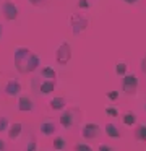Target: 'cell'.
I'll use <instances>...</instances> for the list:
<instances>
[{
  "instance_id": "obj_3",
  "label": "cell",
  "mask_w": 146,
  "mask_h": 151,
  "mask_svg": "<svg viewBox=\"0 0 146 151\" xmlns=\"http://www.w3.org/2000/svg\"><path fill=\"white\" fill-rule=\"evenodd\" d=\"M81 117V111L78 107H68V109H63V112L60 114L58 117V122L60 125L65 128V130H70L76 125V122L80 120Z\"/></svg>"
},
{
  "instance_id": "obj_22",
  "label": "cell",
  "mask_w": 146,
  "mask_h": 151,
  "mask_svg": "<svg viewBox=\"0 0 146 151\" xmlns=\"http://www.w3.org/2000/svg\"><path fill=\"white\" fill-rule=\"evenodd\" d=\"M73 150L75 151H93V148H91L89 145H86V143H76Z\"/></svg>"
},
{
  "instance_id": "obj_21",
  "label": "cell",
  "mask_w": 146,
  "mask_h": 151,
  "mask_svg": "<svg viewBox=\"0 0 146 151\" xmlns=\"http://www.w3.org/2000/svg\"><path fill=\"white\" fill-rule=\"evenodd\" d=\"M8 128H10L8 117H6V115H0V133H2V132H8Z\"/></svg>"
},
{
  "instance_id": "obj_10",
  "label": "cell",
  "mask_w": 146,
  "mask_h": 151,
  "mask_svg": "<svg viewBox=\"0 0 146 151\" xmlns=\"http://www.w3.org/2000/svg\"><path fill=\"white\" fill-rule=\"evenodd\" d=\"M16 107H18V111L19 112H32L34 111V101H32L29 96H21L19 94L18 96V102H16Z\"/></svg>"
},
{
  "instance_id": "obj_4",
  "label": "cell",
  "mask_w": 146,
  "mask_h": 151,
  "mask_svg": "<svg viewBox=\"0 0 146 151\" xmlns=\"http://www.w3.org/2000/svg\"><path fill=\"white\" fill-rule=\"evenodd\" d=\"M138 76L135 73H127L125 76H122V91L127 96H133L136 94V89H138Z\"/></svg>"
},
{
  "instance_id": "obj_11",
  "label": "cell",
  "mask_w": 146,
  "mask_h": 151,
  "mask_svg": "<svg viewBox=\"0 0 146 151\" xmlns=\"http://www.w3.org/2000/svg\"><path fill=\"white\" fill-rule=\"evenodd\" d=\"M55 130H57V127H55V124L52 120H44V122L39 124V132H41L42 135H45V137L54 135Z\"/></svg>"
},
{
  "instance_id": "obj_27",
  "label": "cell",
  "mask_w": 146,
  "mask_h": 151,
  "mask_svg": "<svg viewBox=\"0 0 146 151\" xmlns=\"http://www.w3.org/2000/svg\"><path fill=\"white\" fill-rule=\"evenodd\" d=\"M28 2L32 7H41V5H44V0H28Z\"/></svg>"
},
{
  "instance_id": "obj_1",
  "label": "cell",
  "mask_w": 146,
  "mask_h": 151,
  "mask_svg": "<svg viewBox=\"0 0 146 151\" xmlns=\"http://www.w3.org/2000/svg\"><path fill=\"white\" fill-rule=\"evenodd\" d=\"M32 50L29 47L24 46H18L13 50V62H15V67L19 73H29V60H31Z\"/></svg>"
},
{
  "instance_id": "obj_26",
  "label": "cell",
  "mask_w": 146,
  "mask_h": 151,
  "mask_svg": "<svg viewBox=\"0 0 146 151\" xmlns=\"http://www.w3.org/2000/svg\"><path fill=\"white\" fill-rule=\"evenodd\" d=\"M97 151H114V148L110 146V145H106V143H102V145H99V148H97Z\"/></svg>"
},
{
  "instance_id": "obj_17",
  "label": "cell",
  "mask_w": 146,
  "mask_h": 151,
  "mask_svg": "<svg viewBox=\"0 0 146 151\" xmlns=\"http://www.w3.org/2000/svg\"><path fill=\"white\" fill-rule=\"evenodd\" d=\"M133 133H135V140H138V141H146V124L136 125L135 130H133Z\"/></svg>"
},
{
  "instance_id": "obj_24",
  "label": "cell",
  "mask_w": 146,
  "mask_h": 151,
  "mask_svg": "<svg viewBox=\"0 0 146 151\" xmlns=\"http://www.w3.org/2000/svg\"><path fill=\"white\" fill-rule=\"evenodd\" d=\"M104 112H106L107 115H110V117H119V111H117L115 107H106Z\"/></svg>"
},
{
  "instance_id": "obj_25",
  "label": "cell",
  "mask_w": 146,
  "mask_h": 151,
  "mask_svg": "<svg viewBox=\"0 0 146 151\" xmlns=\"http://www.w3.org/2000/svg\"><path fill=\"white\" fill-rule=\"evenodd\" d=\"M76 7L80 8V10H88V8H89V2H88V0H78Z\"/></svg>"
},
{
  "instance_id": "obj_9",
  "label": "cell",
  "mask_w": 146,
  "mask_h": 151,
  "mask_svg": "<svg viewBox=\"0 0 146 151\" xmlns=\"http://www.w3.org/2000/svg\"><path fill=\"white\" fill-rule=\"evenodd\" d=\"M101 135V127L94 122H88L81 127V137L84 140H94V138H99Z\"/></svg>"
},
{
  "instance_id": "obj_29",
  "label": "cell",
  "mask_w": 146,
  "mask_h": 151,
  "mask_svg": "<svg viewBox=\"0 0 146 151\" xmlns=\"http://www.w3.org/2000/svg\"><path fill=\"white\" fill-rule=\"evenodd\" d=\"M141 72L146 73V57H143V60H141Z\"/></svg>"
},
{
  "instance_id": "obj_14",
  "label": "cell",
  "mask_w": 146,
  "mask_h": 151,
  "mask_svg": "<svg viewBox=\"0 0 146 151\" xmlns=\"http://www.w3.org/2000/svg\"><path fill=\"white\" fill-rule=\"evenodd\" d=\"M104 130H106L107 137L114 138V140H119V138H122V132L119 130V127H117L115 124H112V122H109V124H106V127H104Z\"/></svg>"
},
{
  "instance_id": "obj_20",
  "label": "cell",
  "mask_w": 146,
  "mask_h": 151,
  "mask_svg": "<svg viewBox=\"0 0 146 151\" xmlns=\"http://www.w3.org/2000/svg\"><path fill=\"white\" fill-rule=\"evenodd\" d=\"M24 151H37V141H36L34 135H29L28 141L24 145Z\"/></svg>"
},
{
  "instance_id": "obj_18",
  "label": "cell",
  "mask_w": 146,
  "mask_h": 151,
  "mask_svg": "<svg viewBox=\"0 0 146 151\" xmlns=\"http://www.w3.org/2000/svg\"><path fill=\"white\" fill-rule=\"evenodd\" d=\"M52 146H54L55 151H65L67 150V140L63 137H55L54 141H52Z\"/></svg>"
},
{
  "instance_id": "obj_19",
  "label": "cell",
  "mask_w": 146,
  "mask_h": 151,
  "mask_svg": "<svg viewBox=\"0 0 146 151\" xmlns=\"http://www.w3.org/2000/svg\"><path fill=\"white\" fill-rule=\"evenodd\" d=\"M127 70H128V65H127V62H123V60H119V62L115 63V70H114V72H115L117 76H120V78H122V76L127 75Z\"/></svg>"
},
{
  "instance_id": "obj_7",
  "label": "cell",
  "mask_w": 146,
  "mask_h": 151,
  "mask_svg": "<svg viewBox=\"0 0 146 151\" xmlns=\"http://www.w3.org/2000/svg\"><path fill=\"white\" fill-rule=\"evenodd\" d=\"M0 12H2L3 18L8 20V21H15L16 18H18V15H19L18 7H16L13 2H10V0H3L2 7H0Z\"/></svg>"
},
{
  "instance_id": "obj_5",
  "label": "cell",
  "mask_w": 146,
  "mask_h": 151,
  "mask_svg": "<svg viewBox=\"0 0 146 151\" xmlns=\"http://www.w3.org/2000/svg\"><path fill=\"white\" fill-rule=\"evenodd\" d=\"M70 26H71V33L75 36H78L88 28V18L81 13H73L70 18Z\"/></svg>"
},
{
  "instance_id": "obj_32",
  "label": "cell",
  "mask_w": 146,
  "mask_h": 151,
  "mask_svg": "<svg viewBox=\"0 0 146 151\" xmlns=\"http://www.w3.org/2000/svg\"><path fill=\"white\" fill-rule=\"evenodd\" d=\"M145 111H146V102H145Z\"/></svg>"
},
{
  "instance_id": "obj_13",
  "label": "cell",
  "mask_w": 146,
  "mask_h": 151,
  "mask_svg": "<svg viewBox=\"0 0 146 151\" xmlns=\"http://www.w3.org/2000/svg\"><path fill=\"white\" fill-rule=\"evenodd\" d=\"M67 99L62 98V96H57V98H52L50 101H49V107L52 109V111H63L65 107H67Z\"/></svg>"
},
{
  "instance_id": "obj_28",
  "label": "cell",
  "mask_w": 146,
  "mask_h": 151,
  "mask_svg": "<svg viewBox=\"0 0 146 151\" xmlns=\"http://www.w3.org/2000/svg\"><path fill=\"white\" fill-rule=\"evenodd\" d=\"M123 4H127V5H136L140 2V0H122Z\"/></svg>"
},
{
  "instance_id": "obj_12",
  "label": "cell",
  "mask_w": 146,
  "mask_h": 151,
  "mask_svg": "<svg viewBox=\"0 0 146 151\" xmlns=\"http://www.w3.org/2000/svg\"><path fill=\"white\" fill-rule=\"evenodd\" d=\"M6 133H8L10 140H18V138L21 137V133H23V124L21 122H15V124H12Z\"/></svg>"
},
{
  "instance_id": "obj_2",
  "label": "cell",
  "mask_w": 146,
  "mask_h": 151,
  "mask_svg": "<svg viewBox=\"0 0 146 151\" xmlns=\"http://www.w3.org/2000/svg\"><path fill=\"white\" fill-rule=\"evenodd\" d=\"M0 76H2V78H0V91H2L3 94L8 96V98H16V96L21 94L23 86L18 80L10 78V76H3L2 73H0Z\"/></svg>"
},
{
  "instance_id": "obj_15",
  "label": "cell",
  "mask_w": 146,
  "mask_h": 151,
  "mask_svg": "<svg viewBox=\"0 0 146 151\" xmlns=\"http://www.w3.org/2000/svg\"><path fill=\"white\" fill-rule=\"evenodd\" d=\"M39 78H44V80H55V78H57V73H55V70L52 68V67L45 65V67H42V68L39 70Z\"/></svg>"
},
{
  "instance_id": "obj_6",
  "label": "cell",
  "mask_w": 146,
  "mask_h": 151,
  "mask_svg": "<svg viewBox=\"0 0 146 151\" xmlns=\"http://www.w3.org/2000/svg\"><path fill=\"white\" fill-rule=\"evenodd\" d=\"M34 88L36 93L41 96H47L55 89V80H44V78H34Z\"/></svg>"
},
{
  "instance_id": "obj_30",
  "label": "cell",
  "mask_w": 146,
  "mask_h": 151,
  "mask_svg": "<svg viewBox=\"0 0 146 151\" xmlns=\"http://www.w3.org/2000/svg\"><path fill=\"white\" fill-rule=\"evenodd\" d=\"M0 151H6V143L3 140H0Z\"/></svg>"
},
{
  "instance_id": "obj_16",
  "label": "cell",
  "mask_w": 146,
  "mask_h": 151,
  "mask_svg": "<svg viewBox=\"0 0 146 151\" xmlns=\"http://www.w3.org/2000/svg\"><path fill=\"white\" fill-rule=\"evenodd\" d=\"M136 120H138V117H136V114H135V112H132V111L125 112L123 117H122L123 125H127V127H133V125H136Z\"/></svg>"
},
{
  "instance_id": "obj_8",
  "label": "cell",
  "mask_w": 146,
  "mask_h": 151,
  "mask_svg": "<svg viewBox=\"0 0 146 151\" xmlns=\"http://www.w3.org/2000/svg\"><path fill=\"white\" fill-rule=\"evenodd\" d=\"M71 59V47L68 42H62L55 52V60L58 65H67Z\"/></svg>"
},
{
  "instance_id": "obj_23",
  "label": "cell",
  "mask_w": 146,
  "mask_h": 151,
  "mask_svg": "<svg viewBox=\"0 0 146 151\" xmlns=\"http://www.w3.org/2000/svg\"><path fill=\"white\" fill-rule=\"evenodd\" d=\"M119 96H120V91H107L106 93V98L110 99V101H117Z\"/></svg>"
},
{
  "instance_id": "obj_31",
  "label": "cell",
  "mask_w": 146,
  "mask_h": 151,
  "mask_svg": "<svg viewBox=\"0 0 146 151\" xmlns=\"http://www.w3.org/2000/svg\"><path fill=\"white\" fill-rule=\"evenodd\" d=\"M2 34H3V26L0 24V37H2Z\"/></svg>"
}]
</instances>
